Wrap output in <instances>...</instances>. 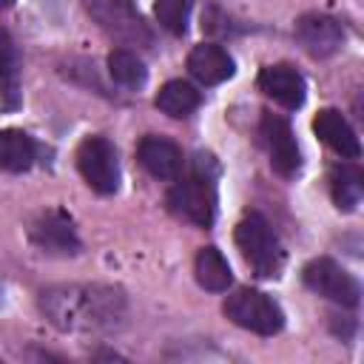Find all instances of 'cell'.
I'll return each mask as SVG.
<instances>
[{
    "instance_id": "obj_1",
    "label": "cell",
    "mask_w": 364,
    "mask_h": 364,
    "mask_svg": "<svg viewBox=\"0 0 364 364\" xmlns=\"http://www.w3.org/2000/svg\"><path fill=\"white\" fill-rule=\"evenodd\" d=\"M43 313L68 333H108L125 316V299L102 284H68L43 293Z\"/></svg>"
},
{
    "instance_id": "obj_2",
    "label": "cell",
    "mask_w": 364,
    "mask_h": 364,
    "mask_svg": "<svg viewBox=\"0 0 364 364\" xmlns=\"http://www.w3.org/2000/svg\"><path fill=\"white\" fill-rule=\"evenodd\" d=\"M236 245H239L245 262L253 267L256 276H262V279L279 276L284 253H282L279 236L273 233V228L267 225L264 216H259V213L245 216L236 225Z\"/></svg>"
},
{
    "instance_id": "obj_3",
    "label": "cell",
    "mask_w": 364,
    "mask_h": 364,
    "mask_svg": "<svg viewBox=\"0 0 364 364\" xmlns=\"http://www.w3.org/2000/svg\"><path fill=\"white\" fill-rule=\"evenodd\" d=\"M225 313H228V318L233 324H239V327H245L250 333H259V336H273V333H279L284 327L282 307L270 296H264L259 290H247V287L236 290L233 296H228Z\"/></svg>"
},
{
    "instance_id": "obj_4",
    "label": "cell",
    "mask_w": 364,
    "mask_h": 364,
    "mask_svg": "<svg viewBox=\"0 0 364 364\" xmlns=\"http://www.w3.org/2000/svg\"><path fill=\"white\" fill-rule=\"evenodd\" d=\"M88 14L100 23L102 31H108L114 40L125 46H148L151 31L145 20L136 14V9L128 0H85Z\"/></svg>"
},
{
    "instance_id": "obj_5",
    "label": "cell",
    "mask_w": 364,
    "mask_h": 364,
    "mask_svg": "<svg viewBox=\"0 0 364 364\" xmlns=\"http://www.w3.org/2000/svg\"><path fill=\"white\" fill-rule=\"evenodd\" d=\"M77 168L97 193H114L119 188L117 151L105 136H85L77 148Z\"/></svg>"
},
{
    "instance_id": "obj_6",
    "label": "cell",
    "mask_w": 364,
    "mask_h": 364,
    "mask_svg": "<svg viewBox=\"0 0 364 364\" xmlns=\"http://www.w3.org/2000/svg\"><path fill=\"white\" fill-rule=\"evenodd\" d=\"M168 205L182 219L199 228H208L216 216V191H213L210 176H191V179L176 182L168 191Z\"/></svg>"
},
{
    "instance_id": "obj_7",
    "label": "cell",
    "mask_w": 364,
    "mask_h": 364,
    "mask_svg": "<svg viewBox=\"0 0 364 364\" xmlns=\"http://www.w3.org/2000/svg\"><path fill=\"white\" fill-rule=\"evenodd\" d=\"M301 279L313 293H318L330 301H338L347 307L358 304V296H361L358 282L344 267H338L333 259H313L310 264H304Z\"/></svg>"
},
{
    "instance_id": "obj_8",
    "label": "cell",
    "mask_w": 364,
    "mask_h": 364,
    "mask_svg": "<svg viewBox=\"0 0 364 364\" xmlns=\"http://www.w3.org/2000/svg\"><path fill=\"white\" fill-rule=\"evenodd\" d=\"M28 236L43 253H51V256H74L80 250V239H77L74 222L57 208L54 210H43L31 222Z\"/></svg>"
},
{
    "instance_id": "obj_9",
    "label": "cell",
    "mask_w": 364,
    "mask_h": 364,
    "mask_svg": "<svg viewBox=\"0 0 364 364\" xmlns=\"http://www.w3.org/2000/svg\"><path fill=\"white\" fill-rule=\"evenodd\" d=\"M262 139H264L273 171L282 176H296L301 168V154H299L296 136L290 131V122L284 117L264 114L262 117Z\"/></svg>"
},
{
    "instance_id": "obj_10",
    "label": "cell",
    "mask_w": 364,
    "mask_h": 364,
    "mask_svg": "<svg viewBox=\"0 0 364 364\" xmlns=\"http://www.w3.org/2000/svg\"><path fill=\"white\" fill-rule=\"evenodd\" d=\"M296 40L310 57H330L344 43V28L336 17L327 14H304L296 20Z\"/></svg>"
},
{
    "instance_id": "obj_11",
    "label": "cell",
    "mask_w": 364,
    "mask_h": 364,
    "mask_svg": "<svg viewBox=\"0 0 364 364\" xmlns=\"http://www.w3.org/2000/svg\"><path fill=\"white\" fill-rule=\"evenodd\" d=\"M259 88L270 100H276L279 105H284V108H299L304 102V77L293 65H287V63L262 68Z\"/></svg>"
},
{
    "instance_id": "obj_12",
    "label": "cell",
    "mask_w": 364,
    "mask_h": 364,
    "mask_svg": "<svg viewBox=\"0 0 364 364\" xmlns=\"http://www.w3.org/2000/svg\"><path fill=\"white\" fill-rule=\"evenodd\" d=\"M313 131L318 134V139L324 145H330L338 156H347V159H355L361 154V142L353 131V125L341 117V111L336 108H321L313 119Z\"/></svg>"
},
{
    "instance_id": "obj_13",
    "label": "cell",
    "mask_w": 364,
    "mask_h": 364,
    "mask_svg": "<svg viewBox=\"0 0 364 364\" xmlns=\"http://www.w3.org/2000/svg\"><path fill=\"white\" fill-rule=\"evenodd\" d=\"M136 159L156 179H176L182 171V151L165 136H142L136 145Z\"/></svg>"
},
{
    "instance_id": "obj_14",
    "label": "cell",
    "mask_w": 364,
    "mask_h": 364,
    "mask_svg": "<svg viewBox=\"0 0 364 364\" xmlns=\"http://www.w3.org/2000/svg\"><path fill=\"white\" fill-rule=\"evenodd\" d=\"M188 71L202 82V85H216L233 77V57L213 43H202L188 54Z\"/></svg>"
},
{
    "instance_id": "obj_15",
    "label": "cell",
    "mask_w": 364,
    "mask_h": 364,
    "mask_svg": "<svg viewBox=\"0 0 364 364\" xmlns=\"http://www.w3.org/2000/svg\"><path fill=\"white\" fill-rule=\"evenodd\" d=\"M34 156H37V145L28 134H23L17 128L0 131V168L3 171H11V173L28 171Z\"/></svg>"
},
{
    "instance_id": "obj_16",
    "label": "cell",
    "mask_w": 364,
    "mask_h": 364,
    "mask_svg": "<svg viewBox=\"0 0 364 364\" xmlns=\"http://www.w3.org/2000/svg\"><path fill=\"white\" fill-rule=\"evenodd\" d=\"M193 273H196V282L210 290V293H222L230 287L233 282V273H230V264L228 259L216 250V247H202L196 253V262H193Z\"/></svg>"
},
{
    "instance_id": "obj_17",
    "label": "cell",
    "mask_w": 364,
    "mask_h": 364,
    "mask_svg": "<svg viewBox=\"0 0 364 364\" xmlns=\"http://www.w3.org/2000/svg\"><path fill=\"white\" fill-rule=\"evenodd\" d=\"M330 193H333V202L341 208V210H355L358 202H361V193H364V176L358 168L353 165H338L330 171Z\"/></svg>"
},
{
    "instance_id": "obj_18",
    "label": "cell",
    "mask_w": 364,
    "mask_h": 364,
    "mask_svg": "<svg viewBox=\"0 0 364 364\" xmlns=\"http://www.w3.org/2000/svg\"><path fill=\"white\" fill-rule=\"evenodd\" d=\"M196 105H199V91L191 82H182V80L165 82L159 88V94H156V108L162 114H168V117H176V119H182L191 111H196Z\"/></svg>"
},
{
    "instance_id": "obj_19",
    "label": "cell",
    "mask_w": 364,
    "mask_h": 364,
    "mask_svg": "<svg viewBox=\"0 0 364 364\" xmlns=\"http://www.w3.org/2000/svg\"><path fill=\"white\" fill-rule=\"evenodd\" d=\"M20 82H17V51L6 28H0V105L17 108Z\"/></svg>"
},
{
    "instance_id": "obj_20",
    "label": "cell",
    "mask_w": 364,
    "mask_h": 364,
    "mask_svg": "<svg viewBox=\"0 0 364 364\" xmlns=\"http://www.w3.org/2000/svg\"><path fill=\"white\" fill-rule=\"evenodd\" d=\"M108 74L125 88H139L145 82V77H148L145 63L128 48H114L108 54Z\"/></svg>"
},
{
    "instance_id": "obj_21",
    "label": "cell",
    "mask_w": 364,
    "mask_h": 364,
    "mask_svg": "<svg viewBox=\"0 0 364 364\" xmlns=\"http://www.w3.org/2000/svg\"><path fill=\"white\" fill-rule=\"evenodd\" d=\"M191 9H193V0H156L154 3L156 23L171 34H185Z\"/></svg>"
},
{
    "instance_id": "obj_22",
    "label": "cell",
    "mask_w": 364,
    "mask_h": 364,
    "mask_svg": "<svg viewBox=\"0 0 364 364\" xmlns=\"http://www.w3.org/2000/svg\"><path fill=\"white\" fill-rule=\"evenodd\" d=\"M14 0H0V9H6V6H11Z\"/></svg>"
}]
</instances>
